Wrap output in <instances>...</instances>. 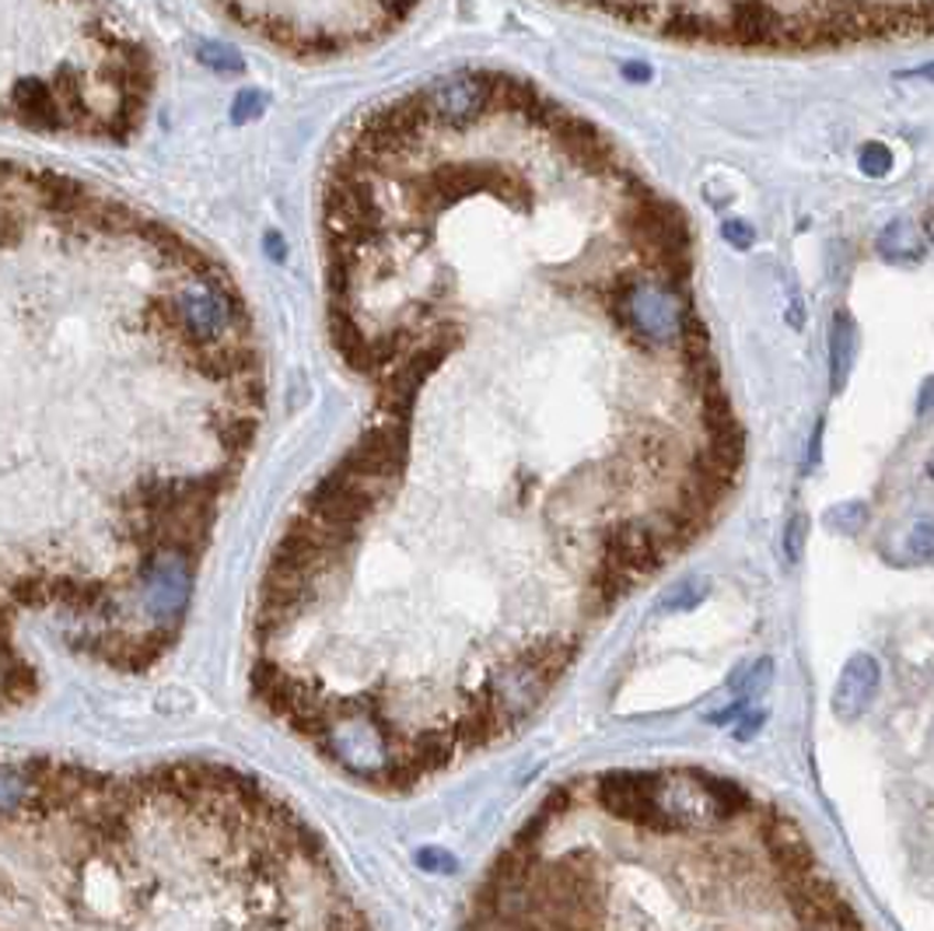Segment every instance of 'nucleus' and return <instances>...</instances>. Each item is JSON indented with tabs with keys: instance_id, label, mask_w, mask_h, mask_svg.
Listing matches in <instances>:
<instances>
[{
	"instance_id": "f257e3e1",
	"label": "nucleus",
	"mask_w": 934,
	"mask_h": 931,
	"mask_svg": "<svg viewBox=\"0 0 934 931\" xmlns=\"http://www.w3.org/2000/svg\"><path fill=\"white\" fill-rule=\"evenodd\" d=\"M263 418L260 336L214 252L0 158V715L43 686L35 641L162 665Z\"/></svg>"
},
{
	"instance_id": "f03ea898",
	"label": "nucleus",
	"mask_w": 934,
	"mask_h": 931,
	"mask_svg": "<svg viewBox=\"0 0 934 931\" xmlns=\"http://www.w3.org/2000/svg\"><path fill=\"white\" fill-rule=\"evenodd\" d=\"M0 931H374L329 844L214 760L0 757Z\"/></svg>"
},
{
	"instance_id": "7ed1b4c3",
	"label": "nucleus",
	"mask_w": 934,
	"mask_h": 931,
	"mask_svg": "<svg viewBox=\"0 0 934 931\" xmlns=\"http://www.w3.org/2000/svg\"><path fill=\"white\" fill-rule=\"evenodd\" d=\"M154 85V53L116 11L0 4V123L130 141Z\"/></svg>"
},
{
	"instance_id": "20e7f679",
	"label": "nucleus",
	"mask_w": 934,
	"mask_h": 931,
	"mask_svg": "<svg viewBox=\"0 0 934 931\" xmlns=\"http://www.w3.org/2000/svg\"><path fill=\"white\" fill-rule=\"evenodd\" d=\"M221 14L294 61H329L368 50L400 29L413 11L389 4H252L225 8Z\"/></svg>"
},
{
	"instance_id": "39448f33",
	"label": "nucleus",
	"mask_w": 934,
	"mask_h": 931,
	"mask_svg": "<svg viewBox=\"0 0 934 931\" xmlns=\"http://www.w3.org/2000/svg\"><path fill=\"white\" fill-rule=\"evenodd\" d=\"M609 308L620 315L623 329L638 340L651 344H672L683 333V294L665 281H633V284H616L609 291Z\"/></svg>"
},
{
	"instance_id": "423d86ee",
	"label": "nucleus",
	"mask_w": 934,
	"mask_h": 931,
	"mask_svg": "<svg viewBox=\"0 0 934 931\" xmlns=\"http://www.w3.org/2000/svg\"><path fill=\"white\" fill-rule=\"evenodd\" d=\"M879 683H882V665L876 659L865 656V651L850 656L837 686H833V715L840 722H858L871 707V701H876Z\"/></svg>"
},
{
	"instance_id": "0eeeda50",
	"label": "nucleus",
	"mask_w": 934,
	"mask_h": 931,
	"mask_svg": "<svg viewBox=\"0 0 934 931\" xmlns=\"http://www.w3.org/2000/svg\"><path fill=\"white\" fill-rule=\"evenodd\" d=\"M850 358H854V323L847 312H837V320H833V336H829V386L833 392H840L847 375H850Z\"/></svg>"
},
{
	"instance_id": "6e6552de",
	"label": "nucleus",
	"mask_w": 934,
	"mask_h": 931,
	"mask_svg": "<svg viewBox=\"0 0 934 931\" xmlns=\"http://www.w3.org/2000/svg\"><path fill=\"white\" fill-rule=\"evenodd\" d=\"M879 249L886 260L892 263H906V260H917L921 256V239L913 235V228L906 221H892L882 235H879Z\"/></svg>"
},
{
	"instance_id": "1a4fd4ad",
	"label": "nucleus",
	"mask_w": 934,
	"mask_h": 931,
	"mask_svg": "<svg viewBox=\"0 0 934 931\" xmlns=\"http://www.w3.org/2000/svg\"><path fill=\"white\" fill-rule=\"evenodd\" d=\"M707 596H710L707 578H686L680 585L665 588V596L659 599V609L662 613H689V609H697Z\"/></svg>"
},
{
	"instance_id": "9d476101",
	"label": "nucleus",
	"mask_w": 934,
	"mask_h": 931,
	"mask_svg": "<svg viewBox=\"0 0 934 931\" xmlns=\"http://www.w3.org/2000/svg\"><path fill=\"white\" fill-rule=\"evenodd\" d=\"M858 165L865 175H871V180H882V175H889L892 169V151L886 144H865L861 154H858Z\"/></svg>"
},
{
	"instance_id": "9b49d317",
	"label": "nucleus",
	"mask_w": 934,
	"mask_h": 931,
	"mask_svg": "<svg viewBox=\"0 0 934 931\" xmlns=\"http://www.w3.org/2000/svg\"><path fill=\"white\" fill-rule=\"evenodd\" d=\"M805 537H808V519L799 511V515H794V519L788 522V532H784V553H788V561H791V564H799V561H802V553H805Z\"/></svg>"
},
{
	"instance_id": "f8f14e48",
	"label": "nucleus",
	"mask_w": 934,
	"mask_h": 931,
	"mask_svg": "<svg viewBox=\"0 0 934 931\" xmlns=\"http://www.w3.org/2000/svg\"><path fill=\"white\" fill-rule=\"evenodd\" d=\"M906 550H910V557H917V561H934V522L913 526V532L906 537Z\"/></svg>"
},
{
	"instance_id": "ddd939ff",
	"label": "nucleus",
	"mask_w": 934,
	"mask_h": 931,
	"mask_svg": "<svg viewBox=\"0 0 934 931\" xmlns=\"http://www.w3.org/2000/svg\"><path fill=\"white\" fill-rule=\"evenodd\" d=\"M721 239H725L731 249L746 252V249H752V242H757V231H752L749 221H739V217H731V221L721 225Z\"/></svg>"
},
{
	"instance_id": "4468645a",
	"label": "nucleus",
	"mask_w": 934,
	"mask_h": 931,
	"mask_svg": "<svg viewBox=\"0 0 934 931\" xmlns=\"http://www.w3.org/2000/svg\"><path fill=\"white\" fill-rule=\"evenodd\" d=\"M829 526L840 532H858L865 526V505H844L829 515Z\"/></svg>"
},
{
	"instance_id": "2eb2a0df",
	"label": "nucleus",
	"mask_w": 934,
	"mask_h": 931,
	"mask_svg": "<svg viewBox=\"0 0 934 931\" xmlns=\"http://www.w3.org/2000/svg\"><path fill=\"white\" fill-rule=\"evenodd\" d=\"M763 722H767L763 711H752L749 718H742L739 725H735V739H752V736H757V732H760V725H763Z\"/></svg>"
},
{
	"instance_id": "dca6fc26",
	"label": "nucleus",
	"mask_w": 934,
	"mask_h": 931,
	"mask_svg": "<svg viewBox=\"0 0 934 931\" xmlns=\"http://www.w3.org/2000/svg\"><path fill=\"white\" fill-rule=\"evenodd\" d=\"M623 77H627V82L644 85V82H651V67L648 64H623Z\"/></svg>"
},
{
	"instance_id": "f3484780",
	"label": "nucleus",
	"mask_w": 934,
	"mask_h": 931,
	"mask_svg": "<svg viewBox=\"0 0 934 931\" xmlns=\"http://www.w3.org/2000/svg\"><path fill=\"white\" fill-rule=\"evenodd\" d=\"M917 410H921V413H934V379H927V382L921 386V403H917Z\"/></svg>"
},
{
	"instance_id": "a211bd4d",
	"label": "nucleus",
	"mask_w": 934,
	"mask_h": 931,
	"mask_svg": "<svg viewBox=\"0 0 934 931\" xmlns=\"http://www.w3.org/2000/svg\"><path fill=\"white\" fill-rule=\"evenodd\" d=\"M819 434H823V424L816 427V434H812V448H808V466L819 459Z\"/></svg>"
},
{
	"instance_id": "6ab92c4d",
	"label": "nucleus",
	"mask_w": 934,
	"mask_h": 931,
	"mask_svg": "<svg viewBox=\"0 0 934 931\" xmlns=\"http://www.w3.org/2000/svg\"><path fill=\"white\" fill-rule=\"evenodd\" d=\"M903 77H927V82H934V64H924V67L910 71V74H903Z\"/></svg>"
},
{
	"instance_id": "aec40b11",
	"label": "nucleus",
	"mask_w": 934,
	"mask_h": 931,
	"mask_svg": "<svg viewBox=\"0 0 934 931\" xmlns=\"http://www.w3.org/2000/svg\"><path fill=\"white\" fill-rule=\"evenodd\" d=\"M927 477L934 480V452H931V459H927Z\"/></svg>"
}]
</instances>
